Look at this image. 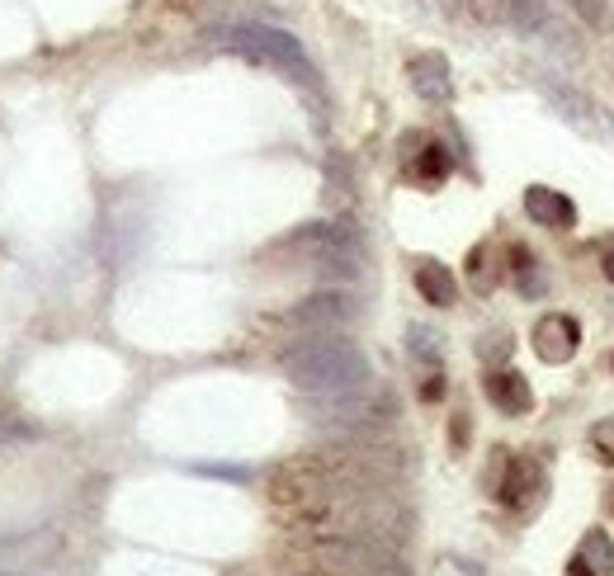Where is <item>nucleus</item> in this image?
I'll use <instances>...</instances> for the list:
<instances>
[{"label":"nucleus","mask_w":614,"mask_h":576,"mask_svg":"<svg viewBox=\"0 0 614 576\" xmlns=\"http://www.w3.org/2000/svg\"><path fill=\"white\" fill-rule=\"evenodd\" d=\"M284 374L293 388L303 392H318V397H336V392H360L368 388V378H374V369H368V355L360 350L355 341H341L331 336V331H318V336L298 341L293 350H284Z\"/></svg>","instance_id":"f257e3e1"},{"label":"nucleus","mask_w":614,"mask_h":576,"mask_svg":"<svg viewBox=\"0 0 614 576\" xmlns=\"http://www.w3.org/2000/svg\"><path fill=\"white\" fill-rule=\"evenodd\" d=\"M222 43L227 48H237L246 52V57H256V62H266V66H279V72H289L293 81H318L312 76V62H308V52L298 48L293 33L284 29H270V24H232V29H222Z\"/></svg>","instance_id":"f03ea898"},{"label":"nucleus","mask_w":614,"mask_h":576,"mask_svg":"<svg viewBox=\"0 0 614 576\" xmlns=\"http://www.w3.org/2000/svg\"><path fill=\"white\" fill-rule=\"evenodd\" d=\"M350 317H355V303H350V293H312V299H303L293 307V326H303V331H312V336H318V331H336V326H345Z\"/></svg>","instance_id":"7ed1b4c3"},{"label":"nucleus","mask_w":614,"mask_h":576,"mask_svg":"<svg viewBox=\"0 0 614 576\" xmlns=\"http://www.w3.org/2000/svg\"><path fill=\"white\" fill-rule=\"evenodd\" d=\"M576 345H582V326L563 312H549L539 326H534V350L543 364H568L576 355Z\"/></svg>","instance_id":"20e7f679"},{"label":"nucleus","mask_w":614,"mask_h":576,"mask_svg":"<svg viewBox=\"0 0 614 576\" xmlns=\"http://www.w3.org/2000/svg\"><path fill=\"white\" fill-rule=\"evenodd\" d=\"M524 213H530L539 227H553V232H572L576 227V208L568 195H558L549 185H534L524 189Z\"/></svg>","instance_id":"39448f33"},{"label":"nucleus","mask_w":614,"mask_h":576,"mask_svg":"<svg viewBox=\"0 0 614 576\" xmlns=\"http://www.w3.org/2000/svg\"><path fill=\"white\" fill-rule=\"evenodd\" d=\"M572 576H614V538L605 530H591L572 553Z\"/></svg>","instance_id":"423d86ee"},{"label":"nucleus","mask_w":614,"mask_h":576,"mask_svg":"<svg viewBox=\"0 0 614 576\" xmlns=\"http://www.w3.org/2000/svg\"><path fill=\"white\" fill-rule=\"evenodd\" d=\"M487 397H491V407H501L506 416H524L534 407V392H530V383H524L516 369H497L487 378Z\"/></svg>","instance_id":"0eeeda50"},{"label":"nucleus","mask_w":614,"mask_h":576,"mask_svg":"<svg viewBox=\"0 0 614 576\" xmlns=\"http://www.w3.org/2000/svg\"><path fill=\"white\" fill-rule=\"evenodd\" d=\"M416 289H420V299L435 303V307H454V299H459L454 274L445 265H435V260H420L416 265Z\"/></svg>","instance_id":"6e6552de"},{"label":"nucleus","mask_w":614,"mask_h":576,"mask_svg":"<svg viewBox=\"0 0 614 576\" xmlns=\"http://www.w3.org/2000/svg\"><path fill=\"white\" fill-rule=\"evenodd\" d=\"M539 492H543L539 463H530V459H511V463H506V482H501V501L506 505H520V496H539Z\"/></svg>","instance_id":"1a4fd4ad"},{"label":"nucleus","mask_w":614,"mask_h":576,"mask_svg":"<svg viewBox=\"0 0 614 576\" xmlns=\"http://www.w3.org/2000/svg\"><path fill=\"white\" fill-rule=\"evenodd\" d=\"M412 85L426 100H449V66L440 57H416L412 62Z\"/></svg>","instance_id":"9d476101"},{"label":"nucleus","mask_w":614,"mask_h":576,"mask_svg":"<svg viewBox=\"0 0 614 576\" xmlns=\"http://www.w3.org/2000/svg\"><path fill=\"white\" fill-rule=\"evenodd\" d=\"M412 176L420 180V185H435V180H445L449 176V151L440 147V143H426V151L412 161Z\"/></svg>","instance_id":"9b49d317"},{"label":"nucleus","mask_w":614,"mask_h":576,"mask_svg":"<svg viewBox=\"0 0 614 576\" xmlns=\"http://www.w3.org/2000/svg\"><path fill=\"white\" fill-rule=\"evenodd\" d=\"M591 449L601 453L605 463H614V416H605V421L591 426Z\"/></svg>","instance_id":"f8f14e48"},{"label":"nucleus","mask_w":614,"mask_h":576,"mask_svg":"<svg viewBox=\"0 0 614 576\" xmlns=\"http://www.w3.org/2000/svg\"><path fill=\"white\" fill-rule=\"evenodd\" d=\"M407 336H412V355H416V359H440V336H435V331L412 326Z\"/></svg>","instance_id":"ddd939ff"},{"label":"nucleus","mask_w":614,"mask_h":576,"mask_svg":"<svg viewBox=\"0 0 614 576\" xmlns=\"http://www.w3.org/2000/svg\"><path fill=\"white\" fill-rule=\"evenodd\" d=\"M478 355H487V359L511 355V336H491V345H478Z\"/></svg>","instance_id":"4468645a"},{"label":"nucleus","mask_w":614,"mask_h":576,"mask_svg":"<svg viewBox=\"0 0 614 576\" xmlns=\"http://www.w3.org/2000/svg\"><path fill=\"white\" fill-rule=\"evenodd\" d=\"M601 270H605V279H614V241L601 251Z\"/></svg>","instance_id":"2eb2a0df"},{"label":"nucleus","mask_w":614,"mask_h":576,"mask_svg":"<svg viewBox=\"0 0 614 576\" xmlns=\"http://www.w3.org/2000/svg\"><path fill=\"white\" fill-rule=\"evenodd\" d=\"M572 6H576V10H586V14L595 10V6H591V0H572Z\"/></svg>","instance_id":"dca6fc26"},{"label":"nucleus","mask_w":614,"mask_h":576,"mask_svg":"<svg viewBox=\"0 0 614 576\" xmlns=\"http://www.w3.org/2000/svg\"><path fill=\"white\" fill-rule=\"evenodd\" d=\"M610 124H614V114H610Z\"/></svg>","instance_id":"f3484780"}]
</instances>
